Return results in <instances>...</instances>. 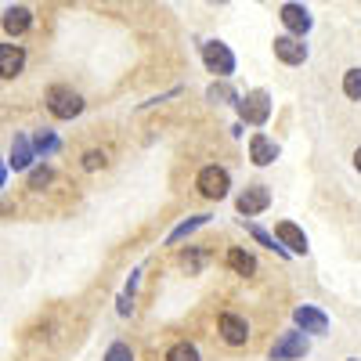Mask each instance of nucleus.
<instances>
[{
    "label": "nucleus",
    "instance_id": "nucleus-1",
    "mask_svg": "<svg viewBox=\"0 0 361 361\" xmlns=\"http://www.w3.org/2000/svg\"><path fill=\"white\" fill-rule=\"evenodd\" d=\"M235 112H238V119H243V127L250 123V127L260 130V127H267L271 112H275V102H271V94L264 87H257V90H250V94H238Z\"/></svg>",
    "mask_w": 361,
    "mask_h": 361
},
{
    "label": "nucleus",
    "instance_id": "nucleus-28",
    "mask_svg": "<svg viewBox=\"0 0 361 361\" xmlns=\"http://www.w3.org/2000/svg\"><path fill=\"white\" fill-rule=\"evenodd\" d=\"M4 180H8V166L0 163V188H4Z\"/></svg>",
    "mask_w": 361,
    "mask_h": 361
},
{
    "label": "nucleus",
    "instance_id": "nucleus-3",
    "mask_svg": "<svg viewBox=\"0 0 361 361\" xmlns=\"http://www.w3.org/2000/svg\"><path fill=\"white\" fill-rule=\"evenodd\" d=\"M195 188H199V195L209 199V202L228 199V192H231V173H228V166L206 163V166L195 173Z\"/></svg>",
    "mask_w": 361,
    "mask_h": 361
},
{
    "label": "nucleus",
    "instance_id": "nucleus-20",
    "mask_svg": "<svg viewBox=\"0 0 361 361\" xmlns=\"http://www.w3.org/2000/svg\"><path fill=\"white\" fill-rule=\"evenodd\" d=\"M166 361H202V354H199V347H195V343L177 340V343H170V347H166Z\"/></svg>",
    "mask_w": 361,
    "mask_h": 361
},
{
    "label": "nucleus",
    "instance_id": "nucleus-10",
    "mask_svg": "<svg viewBox=\"0 0 361 361\" xmlns=\"http://www.w3.org/2000/svg\"><path fill=\"white\" fill-rule=\"evenodd\" d=\"M246 152H250V163L253 166H271L279 156H282V145L271 137V134H264V130H257V134H250V145H246Z\"/></svg>",
    "mask_w": 361,
    "mask_h": 361
},
{
    "label": "nucleus",
    "instance_id": "nucleus-7",
    "mask_svg": "<svg viewBox=\"0 0 361 361\" xmlns=\"http://www.w3.org/2000/svg\"><path fill=\"white\" fill-rule=\"evenodd\" d=\"M217 333L228 347H246L250 343V322L235 311H221L217 314Z\"/></svg>",
    "mask_w": 361,
    "mask_h": 361
},
{
    "label": "nucleus",
    "instance_id": "nucleus-25",
    "mask_svg": "<svg viewBox=\"0 0 361 361\" xmlns=\"http://www.w3.org/2000/svg\"><path fill=\"white\" fill-rule=\"evenodd\" d=\"M102 361H134V347L123 343V340H116V343H109V350H105Z\"/></svg>",
    "mask_w": 361,
    "mask_h": 361
},
{
    "label": "nucleus",
    "instance_id": "nucleus-15",
    "mask_svg": "<svg viewBox=\"0 0 361 361\" xmlns=\"http://www.w3.org/2000/svg\"><path fill=\"white\" fill-rule=\"evenodd\" d=\"M0 25H4V33H8V37H22V33H29V25H33V11H29L25 4H15V8L4 11Z\"/></svg>",
    "mask_w": 361,
    "mask_h": 361
},
{
    "label": "nucleus",
    "instance_id": "nucleus-14",
    "mask_svg": "<svg viewBox=\"0 0 361 361\" xmlns=\"http://www.w3.org/2000/svg\"><path fill=\"white\" fill-rule=\"evenodd\" d=\"M25 69V47L22 44H0V80H15Z\"/></svg>",
    "mask_w": 361,
    "mask_h": 361
},
{
    "label": "nucleus",
    "instance_id": "nucleus-22",
    "mask_svg": "<svg viewBox=\"0 0 361 361\" xmlns=\"http://www.w3.org/2000/svg\"><path fill=\"white\" fill-rule=\"evenodd\" d=\"M33 148H37V156H54L58 148H62V141H58L54 130H40V134L33 137Z\"/></svg>",
    "mask_w": 361,
    "mask_h": 361
},
{
    "label": "nucleus",
    "instance_id": "nucleus-5",
    "mask_svg": "<svg viewBox=\"0 0 361 361\" xmlns=\"http://www.w3.org/2000/svg\"><path fill=\"white\" fill-rule=\"evenodd\" d=\"M83 109H87V102H83V94H76L73 87L54 83V87L47 90V112H51L54 119H76Z\"/></svg>",
    "mask_w": 361,
    "mask_h": 361
},
{
    "label": "nucleus",
    "instance_id": "nucleus-17",
    "mask_svg": "<svg viewBox=\"0 0 361 361\" xmlns=\"http://www.w3.org/2000/svg\"><path fill=\"white\" fill-rule=\"evenodd\" d=\"M209 224V214H195V217H188V221H180L170 235H166V246H180L185 238H192L199 228H206Z\"/></svg>",
    "mask_w": 361,
    "mask_h": 361
},
{
    "label": "nucleus",
    "instance_id": "nucleus-23",
    "mask_svg": "<svg viewBox=\"0 0 361 361\" xmlns=\"http://www.w3.org/2000/svg\"><path fill=\"white\" fill-rule=\"evenodd\" d=\"M180 267L188 271V275H199V271L206 267V253L199 250V246H192V250H185L180 253Z\"/></svg>",
    "mask_w": 361,
    "mask_h": 361
},
{
    "label": "nucleus",
    "instance_id": "nucleus-6",
    "mask_svg": "<svg viewBox=\"0 0 361 361\" xmlns=\"http://www.w3.org/2000/svg\"><path fill=\"white\" fill-rule=\"evenodd\" d=\"M271 202H275V195H271L267 185H246L235 199V209H238V217H260L271 209Z\"/></svg>",
    "mask_w": 361,
    "mask_h": 361
},
{
    "label": "nucleus",
    "instance_id": "nucleus-13",
    "mask_svg": "<svg viewBox=\"0 0 361 361\" xmlns=\"http://www.w3.org/2000/svg\"><path fill=\"white\" fill-rule=\"evenodd\" d=\"M37 148H33V137H25V134H15V141H11V156H8V166L11 170H33L37 166Z\"/></svg>",
    "mask_w": 361,
    "mask_h": 361
},
{
    "label": "nucleus",
    "instance_id": "nucleus-8",
    "mask_svg": "<svg viewBox=\"0 0 361 361\" xmlns=\"http://www.w3.org/2000/svg\"><path fill=\"white\" fill-rule=\"evenodd\" d=\"M293 325L300 329V333H307V336H325L333 322H329V314H325L322 307L300 304V307H293Z\"/></svg>",
    "mask_w": 361,
    "mask_h": 361
},
{
    "label": "nucleus",
    "instance_id": "nucleus-4",
    "mask_svg": "<svg viewBox=\"0 0 361 361\" xmlns=\"http://www.w3.org/2000/svg\"><path fill=\"white\" fill-rule=\"evenodd\" d=\"M307 354H311V336L300 333L296 325L286 329V333L271 343V350H267L271 361H300V357H307Z\"/></svg>",
    "mask_w": 361,
    "mask_h": 361
},
{
    "label": "nucleus",
    "instance_id": "nucleus-2",
    "mask_svg": "<svg viewBox=\"0 0 361 361\" xmlns=\"http://www.w3.org/2000/svg\"><path fill=\"white\" fill-rule=\"evenodd\" d=\"M199 54H202V66L214 73L217 80H231L235 69H238V58H235V51L224 40H202Z\"/></svg>",
    "mask_w": 361,
    "mask_h": 361
},
{
    "label": "nucleus",
    "instance_id": "nucleus-29",
    "mask_svg": "<svg viewBox=\"0 0 361 361\" xmlns=\"http://www.w3.org/2000/svg\"><path fill=\"white\" fill-rule=\"evenodd\" d=\"M347 361H361V357H347Z\"/></svg>",
    "mask_w": 361,
    "mask_h": 361
},
{
    "label": "nucleus",
    "instance_id": "nucleus-26",
    "mask_svg": "<svg viewBox=\"0 0 361 361\" xmlns=\"http://www.w3.org/2000/svg\"><path fill=\"white\" fill-rule=\"evenodd\" d=\"M87 173H94V170H105L109 166V156L102 152V148H90V152H83V163H80Z\"/></svg>",
    "mask_w": 361,
    "mask_h": 361
},
{
    "label": "nucleus",
    "instance_id": "nucleus-24",
    "mask_svg": "<svg viewBox=\"0 0 361 361\" xmlns=\"http://www.w3.org/2000/svg\"><path fill=\"white\" fill-rule=\"evenodd\" d=\"M51 180H54V170H51L47 163H37L33 170H29V188H33V192H40V188H47V185H51Z\"/></svg>",
    "mask_w": 361,
    "mask_h": 361
},
{
    "label": "nucleus",
    "instance_id": "nucleus-11",
    "mask_svg": "<svg viewBox=\"0 0 361 361\" xmlns=\"http://www.w3.org/2000/svg\"><path fill=\"white\" fill-rule=\"evenodd\" d=\"M271 235H275L279 243L289 250V257H307V250H311V243H307V231L300 228L296 221H279Z\"/></svg>",
    "mask_w": 361,
    "mask_h": 361
},
{
    "label": "nucleus",
    "instance_id": "nucleus-12",
    "mask_svg": "<svg viewBox=\"0 0 361 361\" xmlns=\"http://www.w3.org/2000/svg\"><path fill=\"white\" fill-rule=\"evenodd\" d=\"M271 47H275V58H279L282 66H304L307 58H311V47L300 40V37H289V33H279Z\"/></svg>",
    "mask_w": 361,
    "mask_h": 361
},
{
    "label": "nucleus",
    "instance_id": "nucleus-18",
    "mask_svg": "<svg viewBox=\"0 0 361 361\" xmlns=\"http://www.w3.org/2000/svg\"><path fill=\"white\" fill-rule=\"evenodd\" d=\"M206 102H209V105H235L238 94H235V87H231L228 80H214V83L206 87Z\"/></svg>",
    "mask_w": 361,
    "mask_h": 361
},
{
    "label": "nucleus",
    "instance_id": "nucleus-9",
    "mask_svg": "<svg viewBox=\"0 0 361 361\" xmlns=\"http://www.w3.org/2000/svg\"><path fill=\"white\" fill-rule=\"evenodd\" d=\"M279 22L286 25V33H289V37H300V40H304V37L311 33V25H314L311 11H307L304 4H296V0H289V4L279 8Z\"/></svg>",
    "mask_w": 361,
    "mask_h": 361
},
{
    "label": "nucleus",
    "instance_id": "nucleus-19",
    "mask_svg": "<svg viewBox=\"0 0 361 361\" xmlns=\"http://www.w3.org/2000/svg\"><path fill=\"white\" fill-rule=\"evenodd\" d=\"M246 231L253 235V243H260L264 250H271V253H279L282 260H289V250H286V246H282V243H279V238H275V235H271V231H264L260 224H250Z\"/></svg>",
    "mask_w": 361,
    "mask_h": 361
},
{
    "label": "nucleus",
    "instance_id": "nucleus-21",
    "mask_svg": "<svg viewBox=\"0 0 361 361\" xmlns=\"http://www.w3.org/2000/svg\"><path fill=\"white\" fill-rule=\"evenodd\" d=\"M343 98L347 102H361V66H350L343 73Z\"/></svg>",
    "mask_w": 361,
    "mask_h": 361
},
{
    "label": "nucleus",
    "instance_id": "nucleus-16",
    "mask_svg": "<svg viewBox=\"0 0 361 361\" xmlns=\"http://www.w3.org/2000/svg\"><path fill=\"white\" fill-rule=\"evenodd\" d=\"M224 264L235 271V275H243V279H253L257 275V257L246 250V246H231L224 253Z\"/></svg>",
    "mask_w": 361,
    "mask_h": 361
},
{
    "label": "nucleus",
    "instance_id": "nucleus-27",
    "mask_svg": "<svg viewBox=\"0 0 361 361\" xmlns=\"http://www.w3.org/2000/svg\"><path fill=\"white\" fill-rule=\"evenodd\" d=\"M350 163H354V170H357V173H361V145H357V148H354V156H350Z\"/></svg>",
    "mask_w": 361,
    "mask_h": 361
}]
</instances>
